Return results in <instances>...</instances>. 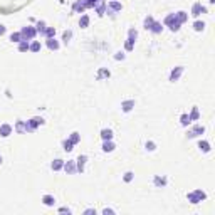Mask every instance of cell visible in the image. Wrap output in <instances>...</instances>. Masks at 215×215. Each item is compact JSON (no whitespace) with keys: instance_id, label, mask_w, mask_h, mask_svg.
I'll use <instances>...</instances> for the list:
<instances>
[{"instance_id":"cell-1","label":"cell","mask_w":215,"mask_h":215,"mask_svg":"<svg viewBox=\"0 0 215 215\" xmlns=\"http://www.w3.org/2000/svg\"><path fill=\"white\" fill-rule=\"evenodd\" d=\"M180 20H178V17H176V13H170L167 19H165V25H168L170 27V30H178L180 29Z\"/></svg>"},{"instance_id":"cell-2","label":"cell","mask_w":215,"mask_h":215,"mask_svg":"<svg viewBox=\"0 0 215 215\" xmlns=\"http://www.w3.org/2000/svg\"><path fill=\"white\" fill-rule=\"evenodd\" d=\"M35 29L34 27H24L22 30H20V35H22V40H32L35 37Z\"/></svg>"},{"instance_id":"cell-3","label":"cell","mask_w":215,"mask_h":215,"mask_svg":"<svg viewBox=\"0 0 215 215\" xmlns=\"http://www.w3.org/2000/svg\"><path fill=\"white\" fill-rule=\"evenodd\" d=\"M205 197H207V195L203 193L202 190H195L193 193H188V200L192 202V203H198V202H202Z\"/></svg>"},{"instance_id":"cell-4","label":"cell","mask_w":215,"mask_h":215,"mask_svg":"<svg viewBox=\"0 0 215 215\" xmlns=\"http://www.w3.org/2000/svg\"><path fill=\"white\" fill-rule=\"evenodd\" d=\"M181 72H183V67H181V66L175 67L173 71H171V74H170V81H171V82H175V81H178V77L181 76Z\"/></svg>"},{"instance_id":"cell-5","label":"cell","mask_w":215,"mask_h":215,"mask_svg":"<svg viewBox=\"0 0 215 215\" xmlns=\"http://www.w3.org/2000/svg\"><path fill=\"white\" fill-rule=\"evenodd\" d=\"M203 131H205V128H203V126H195L193 129H190V131H188V138H195V136L202 134Z\"/></svg>"},{"instance_id":"cell-6","label":"cell","mask_w":215,"mask_h":215,"mask_svg":"<svg viewBox=\"0 0 215 215\" xmlns=\"http://www.w3.org/2000/svg\"><path fill=\"white\" fill-rule=\"evenodd\" d=\"M121 108H123V111H124V113H129V111H131V109L134 108V101H133V99L123 101V104H121Z\"/></svg>"},{"instance_id":"cell-7","label":"cell","mask_w":215,"mask_h":215,"mask_svg":"<svg viewBox=\"0 0 215 215\" xmlns=\"http://www.w3.org/2000/svg\"><path fill=\"white\" fill-rule=\"evenodd\" d=\"M10 133H12V126H10V124H2V126H0V136L7 138Z\"/></svg>"},{"instance_id":"cell-8","label":"cell","mask_w":215,"mask_h":215,"mask_svg":"<svg viewBox=\"0 0 215 215\" xmlns=\"http://www.w3.org/2000/svg\"><path fill=\"white\" fill-rule=\"evenodd\" d=\"M47 47H49L51 51H57V49H59V42L54 39V37H49V39H47Z\"/></svg>"},{"instance_id":"cell-9","label":"cell","mask_w":215,"mask_h":215,"mask_svg":"<svg viewBox=\"0 0 215 215\" xmlns=\"http://www.w3.org/2000/svg\"><path fill=\"white\" fill-rule=\"evenodd\" d=\"M202 12H205V8H203L200 4H195V5L192 7V15H193V17H198Z\"/></svg>"},{"instance_id":"cell-10","label":"cell","mask_w":215,"mask_h":215,"mask_svg":"<svg viewBox=\"0 0 215 215\" xmlns=\"http://www.w3.org/2000/svg\"><path fill=\"white\" fill-rule=\"evenodd\" d=\"M86 160H87V156L86 155H81L79 158H77V170H79V171H84V163H86Z\"/></svg>"},{"instance_id":"cell-11","label":"cell","mask_w":215,"mask_h":215,"mask_svg":"<svg viewBox=\"0 0 215 215\" xmlns=\"http://www.w3.org/2000/svg\"><path fill=\"white\" fill-rule=\"evenodd\" d=\"M113 150H114V143L111 140H106L104 143H103V151L109 153V151H113Z\"/></svg>"},{"instance_id":"cell-12","label":"cell","mask_w":215,"mask_h":215,"mask_svg":"<svg viewBox=\"0 0 215 215\" xmlns=\"http://www.w3.org/2000/svg\"><path fill=\"white\" fill-rule=\"evenodd\" d=\"M86 7H87L86 5V0H77V2L74 4V10H76V12H82Z\"/></svg>"},{"instance_id":"cell-13","label":"cell","mask_w":215,"mask_h":215,"mask_svg":"<svg viewBox=\"0 0 215 215\" xmlns=\"http://www.w3.org/2000/svg\"><path fill=\"white\" fill-rule=\"evenodd\" d=\"M64 170H66L69 175H71V173H74L77 168H76V165H74V161H67L66 165H64Z\"/></svg>"},{"instance_id":"cell-14","label":"cell","mask_w":215,"mask_h":215,"mask_svg":"<svg viewBox=\"0 0 215 215\" xmlns=\"http://www.w3.org/2000/svg\"><path fill=\"white\" fill-rule=\"evenodd\" d=\"M42 202H44V205H47V207H52L54 205V197L52 195H44V198H42Z\"/></svg>"},{"instance_id":"cell-15","label":"cell","mask_w":215,"mask_h":215,"mask_svg":"<svg viewBox=\"0 0 215 215\" xmlns=\"http://www.w3.org/2000/svg\"><path fill=\"white\" fill-rule=\"evenodd\" d=\"M101 138L104 141L111 140V138H113V131H111V129H103V131H101Z\"/></svg>"},{"instance_id":"cell-16","label":"cell","mask_w":215,"mask_h":215,"mask_svg":"<svg viewBox=\"0 0 215 215\" xmlns=\"http://www.w3.org/2000/svg\"><path fill=\"white\" fill-rule=\"evenodd\" d=\"M51 167H52V170H54V171H59L60 168L64 167V163H62V160H54Z\"/></svg>"},{"instance_id":"cell-17","label":"cell","mask_w":215,"mask_h":215,"mask_svg":"<svg viewBox=\"0 0 215 215\" xmlns=\"http://www.w3.org/2000/svg\"><path fill=\"white\" fill-rule=\"evenodd\" d=\"M29 40H20L19 42V51L20 52H25V51H29Z\"/></svg>"},{"instance_id":"cell-18","label":"cell","mask_w":215,"mask_h":215,"mask_svg":"<svg viewBox=\"0 0 215 215\" xmlns=\"http://www.w3.org/2000/svg\"><path fill=\"white\" fill-rule=\"evenodd\" d=\"M198 148H200L202 151L207 153V151H210V143H208V141H200V143H198Z\"/></svg>"},{"instance_id":"cell-19","label":"cell","mask_w":215,"mask_h":215,"mask_svg":"<svg viewBox=\"0 0 215 215\" xmlns=\"http://www.w3.org/2000/svg\"><path fill=\"white\" fill-rule=\"evenodd\" d=\"M161 29H163V27H161V24H158V22H153V25L150 27V30H151V32H155V34H160Z\"/></svg>"},{"instance_id":"cell-20","label":"cell","mask_w":215,"mask_h":215,"mask_svg":"<svg viewBox=\"0 0 215 215\" xmlns=\"http://www.w3.org/2000/svg\"><path fill=\"white\" fill-rule=\"evenodd\" d=\"M29 51H32V52H39V51H40V42H37V40L32 42V44L29 46Z\"/></svg>"},{"instance_id":"cell-21","label":"cell","mask_w":215,"mask_h":215,"mask_svg":"<svg viewBox=\"0 0 215 215\" xmlns=\"http://www.w3.org/2000/svg\"><path fill=\"white\" fill-rule=\"evenodd\" d=\"M193 29L197 30V32H200V30H203V29H205V24H203V22H200V20H197V22L193 24Z\"/></svg>"},{"instance_id":"cell-22","label":"cell","mask_w":215,"mask_h":215,"mask_svg":"<svg viewBox=\"0 0 215 215\" xmlns=\"http://www.w3.org/2000/svg\"><path fill=\"white\" fill-rule=\"evenodd\" d=\"M79 25L81 27H87V25H89V17H87V15H82V17H81Z\"/></svg>"},{"instance_id":"cell-23","label":"cell","mask_w":215,"mask_h":215,"mask_svg":"<svg viewBox=\"0 0 215 215\" xmlns=\"http://www.w3.org/2000/svg\"><path fill=\"white\" fill-rule=\"evenodd\" d=\"M180 121H181V126H188V124H190V118H188V114H181Z\"/></svg>"},{"instance_id":"cell-24","label":"cell","mask_w":215,"mask_h":215,"mask_svg":"<svg viewBox=\"0 0 215 215\" xmlns=\"http://www.w3.org/2000/svg\"><path fill=\"white\" fill-rule=\"evenodd\" d=\"M10 40H12V42H20V40H22V35H20V32H13L12 35H10Z\"/></svg>"},{"instance_id":"cell-25","label":"cell","mask_w":215,"mask_h":215,"mask_svg":"<svg viewBox=\"0 0 215 215\" xmlns=\"http://www.w3.org/2000/svg\"><path fill=\"white\" fill-rule=\"evenodd\" d=\"M109 10H121V4H118V2H109Z\"/></svg>"},{"instance_id":"cell-26","label":"cell","mask_w":215,"mask_h":215,"mask_svg":"<svg viewBox=\"0 0 215 215\" xmlns=\"http://www.w3.org/2000/svg\"><path fill=\"white\" fill-rule=\"evenodd\" d=\"M72 145H74V143L71 140H66L64 143H62V146H64V150H66V151H71V150H72Z\"/></svg>"},{"instance_id":"cell-27","label":"cell","mask_w":215,"mask_h":215,"mask_svg":"<svg viewBox=\"0 0 215 215\" xmlns=\"http://www.w3.org/2000/svg\"><path fill=\"white\" fill-rule=\"evenodd\" d=\"M15 129H17L19 133H24V131H25V123H24V121H19L17 126H15Z\"/></svg>"},{"instance_id":"cell-28","label":"cell","mask_w":215,"mask_h":215,"mask_svg":"<svg viewBox=\"0 0 215 215\" xmlns=\"http://www.w3.org/2000/svg\"><path fill=\"white\" fill-rule=\"evenodd\" d=\"M198 116H200V114H198V109L193 108V111H192V114H190L188 118H190V121H195V119H198Z\"/></svg>"},{"instance_id":"cell-29","label":"cell","mask_w":215,"mask_h":215,"mask_svg":"<svg viewBox=\"0 0 215 215\" xmlns=\"http://www.w3.org/2000/svg\"><path fill=\"white\" fill-rule=\"evenodd\" d=\"M46 35H47V39H49V37H54V35H56V29H54V27H47Z\"/></svg>"},{"instance_id":"cell-30","label":"cell","mask_w":215,"mask_h":215,"mask_svg":"<svg viewBox=\"0 0 215 215\" xmlns=\"http://www.w3.org/2000/svg\"><path fill=\"white\" fill-rule=\"evenodd\" d=\"M35 30H37V32H40V34H46V24H44V22H39Z\"/></svg>"},{"instance_id":"cell-31","label":"cell","mask_w":215,"mask_h":215,"mask_svg":"<svg viewBox=\"0 0 215 215\" xmlns=\"http://www.w3.org/2000/svg\"><path fill=\"white\" fill-rule=\"evenodd\" d=\"M96 10H98V13H99V15H103V13H104V10H106V7H104V2H101L99 5H96Z\"/></svg>"},{"instance_id":"cell-32","label":"cell","mask_w":215,"mask_h":215,"mask_svg":"<svg viewBox=\"0 0 215 215\" xmlns=\"http://www.w3.org/2000/svg\"><path fill=\"white\" fill-rule=\"evenodd\" d=\"M176 17H178V20H180L181 24H183V22H185V20L188 19V15H187L185 12H178V13H176Z\"/></svg>"},{"instance_id":"cell-33","label":"cell","mask_w":215,"mask_h":215,"mask_svg":"<svg viewBox=\"0 0 215 215\" xmlns=\"http://www.w3.org/2000/svg\"><path fill=\"white\" fill-rule=\"evenodd\" d=\"M153 17H146V19H145V29H150V27L153 25Z\"/></svg>"},{"instance_id":"cell-34","label":"cell","mask_w":215,"mask_h":215,"mask_svg":"<svg viewBox=\"0 0 215 215\" xmlns=\"http://www.w3.org/2000/svg\"><path fill=\"white\" fill-rule=\"evenodd\" d=\"M101 77H109V71H106V69H101L99 74H98V79H101Z\"/></svg>"},{"instance_id":"cell-35","label":"cell","mask_w":215,"mask_h":215,"mask_svg":"<svg viewBox=\"0 0 215 215\" xmlns=\"http://www.w3.org/2000/svg\"><path fill=\"white\" fill-rule=\"evenodd\" d=\"M79 138H81V136H79V133H72V134H71V138H69V140L72 141L74 145H76V143H79Z\"/></svg>"},{"instance_id":"cell-36","label":"cell","mask_w":215,"mask_h":215,"mask_svg":"<svg viewBox=\"0 0 215 215\" xmlns=\"http://www.w3.org/2000/svg\"><path fill=\"white\" fill-rule=\"evenodd\" d=\"M133 44H134V40L128 39V40H126V44H124V47H126V51H133Z\"/></svg>"},{"instance_id":"cell-37","label":"cell","mask_w":215,"mask_h":215,"mask_svg":"<svg viewBox=\"0 0 215 215\" xmlns=\"http://www.w3.org/2000/svg\"><path fill=\"white\" fill-rule=\"evenodd\" d=\"M99 2H101V0H86V5L87 7H96Z\"/></svg>"},{"instance_id":"cell-38","label":"cell","mask_w":215,"mask_h":215,"mask_svg":"<svg viewBox=\"0 0 215 215\" xmlns=\"http://www.w3.org/2000/svg\"><path fill=\"white\" fill-rule=\"evenodd\" d=\"M128 34H129V39H131V40H134V39H136V35H138V32H136L134 29H129V32H128Z\"/></svg>"},{"instance_id":"cell-39","label":"cell","mask_w":215,"mask_h":215,"mask_svg":"<svg viewBox=\"0 0 215 215\" xmlns=\"http://www.w3.org/2000/svg\"><path fill=\"white\" fill-rule=\"evenodd\" d=\"M155 183H156V185H165L167 180H165V178H160V176H156V178H155Z\"/></svg>"},{"instance_id":"cell-40","label":"cell","mask_w":215,"mask_h":215,"mask_svg":"<svg viewBox=\"0 0 215 215\" xmlns=\"http://www.w3.org/2000/svg\"><path fill=\"white\" fill-rule=\"evenodd\" d=\"M131 180H133V173H131V171L124 173V181H131Z\"/></svg>"},{"instance_id":"cell-41","label":"cell","mask_w":215,"mask_h":215,"mask_svg":"<svg viewBox=\"0 0 215 215\" xmlns=\"http://www.w3.org/2000/svg\"><path fill=\"white\" fill-rule=\"evenodd\" d=\"M71 35H72V32H71V30H67V32H64V40L67 42V40L71 39Z\"/></svg>"},{"instance_id":"cell-42","label":"cell","mask_w":215,"mask_h":215,"mask_svg":"<svg viewBox=\"0 0 215 215\" xmlns=\"http://www.w3.org/2000/svg\"><path fill=\"white\" fill-rule=\"evenodd\" d=\"M146 148L150 150V151H153V150H155V143H151V141H150V143H146Z\"/></svg>"},{"instance_id":"cell-43","label":"cell","mask_w":215,"mask_h":215,"mask_svg":"<svg viewBox=\"0 0 215 215\" xmlns=\"http://www.w3.org/2000/svg\"><path fill=\"white\" fill-rule=\"evenodd\" d=\"M59 212H64V214H66V212H67V214H71V210H69V208H66V207H62V208H60V210H59Z\"/></svg>"},{"instance_id":"cell-44","label":"cell","mask_w":215,"mask_h":215,"mask_svg":"<svg viewBox=\"0 0 215 215\" xmlns=\"http://www.w3.org/2000/svg\"><path fill=\"white\" fill-rule=\"evenodd\" d=\"M116 59H118V60H119V59H124V56H123L121 52H118V54H116Z\"/></svg>"},{"instance_id":"cell-45","label":"cell","mask_w":215,"mask_h":215,"mask_svg":"<svg viewBox=\"0 0 215 215\" xmlns=\"http://www.w3.org/2000/svg\"><path fill=\"white\" fill-rule=\"evenodd\" d=\"M2 34H5V27L4 25H0V35H2Z\"/></svg>"},{"instance_id":"cell-46","label":"cell","mask_w":215,"mask_h":215,"mask_svg":"<svg viewBox=\"0 0 215 215\" xmlns=\"http://www.w3.org/2000/svg\"><path fill=\"white\" fill-rule=\"evenodd\" d=\"M0 163H2V156H0Z\"/></svg>"}]
</instances>
